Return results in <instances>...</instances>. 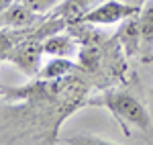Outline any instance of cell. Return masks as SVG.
Here are the masks:
<instances>
[{"mask_svg":"<svg viewBox=\"0 0 153 145\" xmlns=\"http://www.w3.org/2000/svg\"><path fill=\"white\" fill-rule=\"evenodd\" d=\"M43 53H45L43 51V39L37 37V31L33 29L31 33H27L21 41H16L8 49V53L4 55V61L16 65L25 76L35 78L41 72V57H43Z\"/></svg>","mask_w":153,"mask_h":145,"instance_id":"obj_2","label":"cell"},{"mask_svg":"<svg viewBox=\"0 0 153 145\" xmlns=\"http://www.w3.org/2000/svg\"><path fill=\"white\" fill-rule=\"evenodd\" d=\"M12 2H16V0H0V16H2V12L6 10V8L10 6Z\"/></svg>","mask_w":153,"mask_h":145,"instance_id":"obj_13","label":"cell"},{"mask_svg":"<svg viewBox=\"0 0 153 145\" xmlns=\"http://www.w3.org/2000/svg\"><path fill=\"white\" fill-rule=\"evenodd\" d=\"M139 25H141V53L147 57L153 53V0H145L139 12Z\"/></svg>","mask_w":153,"mask_h":145,"instance_id":"obj_7","label":"cell"},{"mask_svg":"<svg viewBox=\"0 0 153 145\" xmlns=\"http://www.w3.org/2000/svg\"><path fill=\"white\" fill-rule=\"evenodd\" d=\"M37 21H41V14L31 10L23 0H16L2 12L0 27H4V29H27V27L35 25Z\"/></svg>","mask_w":153,"mask_h":145,"instance_id":"obj_4","label":"cell"},{"mask_svg":"<svg viewBox=\"0 0 153 145\" xmlns=\"http://www.w3.org/2000/svg\"><path fill=\"white\" fill-rule=\"evenodd\" d=\"M118 41L125 47V53L129 57L141 53V25H139V14L123 21V27L118 31Z\"/></svg>","mask_w":153,"mask_h":145,"instance_id":"obj_5","label":"cell"},{"mask_svg":"<svg viewBox=\"0 0 153 145\" xmlns=\"http://www.w3.org/2000/svg\"><path fill=\"white\" fill-rule=\"evenodd\" d=\"M65 143H110V141L100 137H71V139H65Z\"/></svg>","mask_w":153,"mask_h":145,"instance_id":"obj_12","label":"cell"},{"mask_svg":"<svg viewBox=\"0 0 153 145\" xmlns=\"http://www.w3.org/2000/svg\"><path fill=\"white\" fill-rule=\"evenodd\" d=\"M92 104L106 106L120 121V125H131V127H137L141 131L151 129V119H149L147 109L143 106V102L125 90H106Z\"/></svg>","mask_w":153,"mask_h":145,"instance_id":"obj_1","label":"cell"},{"mask_svg":"<svg viewBox=\"0 0 153 145\" xmlns=\"http://www.w3.org/2000/svg\"><path fill=\"white\" fill-rule=\"evenodd\" d=\"M23 2L31 8V10H35L37 14H43V12L55 8L59 0H23Z\"/></svg>","mask_w":153,"mask_h":145,"instance_id":"obj_11","label":"cell"},{"mask_svg":"<svg viewBox=\"0 0 153 145\" xmlns=\"http://www.w3.org/2000/svg\"><path fill=\"white\" fill-rule=\"evenodd\" d=\"M88 4H90V0H63V2H59L57 6L53 8V12L49 16H59L68 25L80 23V19L88 12L86 10Z\"/></svg>","mask_w":153,"mask_h":145,"instance_id":"obj_8","label":"cell"},{"mask_svg":"<svg viewBox=\"0 0 153 145\" xmlns=\"http://www.w3.org/2000/svg\"><path fill=\"white\" fill-rule=\"evenodd\" d=\"M71 70H76V63H71L70 57H51L41 68L39 78L41 80H47V82H57L61 78H65Z\"/></svg>","mask_w":153,"mask_h":145,"instance_id":"obj_9","label":"cell"},{"mask_svg":"<svg viewBox=\"0 0 153 145\" xmlns=\"http://www.w3.org/2000/svg\"><path fill=\"white\" fill-rule=\"evenodd\" d=\"M141 12V6L137 4H127L120 0H104L100 2L96 8L88 10L80 19V23H90V25H114L123 23L131 16H137Z\"/></svg>","mask_w":153,"mask_h":145,"instance_id":"obj_3","label":"cell"},{"mask_svg":"<svg viewBox=\"0 0 153 145\" xmlns=\"http://www.w3.org/2000/svg\"><path fill=\"white\" fill-rule=\"evenodd\" d=\"M27 33H31V31H27V29H12V31H0V61H4V55L8 53V49L16 43V41H21Z\"/></svg>","mask_w":153,"mask_h":145,"instance_id":"obj_10","label":"cell"},{"mask_svg":"<svg viewBox=\"0 0 153 145\" xmlns=\"http://www.w3.org/2000/svg\"><path fill=\"white\" fill-rule=\"evenodd\" d=\"M43 51L51 57H71L78 51V43H76V37L59 31L43 39Z\"/></svg>","mask_w":153,"mask_h":145,"instance_id":"obj_6","label":"cell"}]
</instances>
